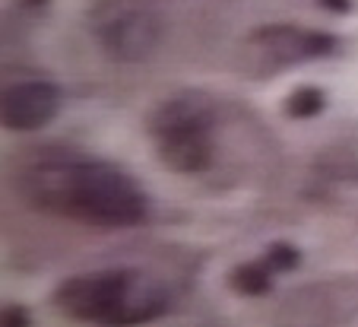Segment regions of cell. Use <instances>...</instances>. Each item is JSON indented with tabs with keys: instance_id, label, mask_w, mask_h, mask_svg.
Listing matches in <instances>:
<instances>
[{
	"instance_id": "6da1fadb",
	"label": "cell",
	"mask_w": 358,
	"mask_h": 327,
	"mask_svg": "<svg viewBox=\"0 0 358 327\" xmlns=\"http://www.w3.org/2000/svg\"><path fill=\"white\" fill-rule=\"evenodd\" d=\"M22 204L92 229H134L149 216L143 188L108 159L86 153H41L16 172Z\"/></svg>"
},
{
	"instance_id": "7a4b0ae2",
	"label": "cell",
	"mask_w": 358,
	"mask_h": 327,
	"mask_svg": "<svg viewBox=\"0 0 358 327\" xmlns=\"http://www.w3.org/2000/svg\"><path fill=\"white\" fill-rule=\"evenodd\" d=\"M51 302L64 318L127 327L162 318L169 312V289L152 273L134 267H108V270L67 277L55 286Z\"/></svg>"
},
{
	"instance_id": "3957f363",
	"label": "cell",
	"mask_w": 358,
	"mask_h": 327,
	"mask_svg": "<svg viewBox=\"0 0 358 327\" xmlns=\"http://www.w3.org/2000/svg\"><path fill=\"white\" fill-rule=\"evenodd\" d=\"M159 162L175 175H203L216 159V102L200 89L162 99L146 121Z\"/></svg>"
},
{
	"instance_id": "277c9868",
	"label": "cell",
	"mask_w": 358,
	"mask_h": 327,
	"mask_svg": "<svg viewBox=\"0 0 358 327\" xmlns=\"http://www.w3.org/2000/svg\"><path fill=\"white\" fill-rule=\"evenodd\" d=\"M86 26L117 64H143L162 48L169 22L159 0H92Z\"/></svg>"
},
{
	"instance_id": "5b68a950",
	"label": "cell",
	"mask_w": 358,
	"mask_h": 327,
	"mask_svg": "<svg viewBox=\"0 0 358 327\" xmlns=\"http://www.w3.org/2000/svg\"><path fill=\"white\" fill-rule=\"evenodd\" d=\"M339 48V39L324 29H304L292 22L260 26L238 45V67L248 76H276L298 64L330 57Z\"/></svg>"
},
{
	"instance_id": "8992f818",
	"label": "cell",
	"mask_w": 358,
	"mask_h": 327,
	"mask_svg": "<svg viewBox=\"0 0 358 327\" xmlns=\"http://www.w3.org/2000/svg\"><path fill=\"white\" fill-rule=\"evenodd\" d=\"M61 111V89L48 80H20L3 89V127L38 130L51 124Z\"/></svg>"
},
{
	"instance_id": "52a82bcc",
	"label": "cell",
	"mask_w": 358,
	"mask_h": 327,
	"mask_svg": "<svg viewBox=\"0 0 358 327\" xmlns=\"http://www.w3.org/2000/svg\"><path fill=\"white\" fill-rule=\"evenodd\" d=\"M229 286L241 295H266L273 286V270L266 260H248L229 273Z\"/></svg>"
},
{
	"instance_id": "ba28073f",
	"label": "cell",
	"mask_w": 358,
	"mask_h": 327,
	"mask_svg": "<svg viewBox=\"0 0 358 327\" xmlns=\"http://www.w3.org/2000/svg\"><path fill=\"white\" fill-rule=\"evenodd\" d=\"M324 105H327V99L317 86H301L285 99V115L289 118H314L324 111Z\"/></svg>"
},
{
	"instance_id": "9c48e42d",
	"label": "cell",
	"mask_w": 358,
	"mask_h": 327,
	"mask_svg": "<svg viewBox=\"0 0 358 327\" xmlns=\"http://www.w3.org/2000/svg\"><path fill=\"white\" fill-rule=\"evenodd\" d=\"M264 260L270 264L273 273H285V270H295L298 260H301V254H298V248L289 245V242H273V245L266 248Z\"/></svg>"
},
{
	"instance_id": "30bf717a",
	"label": "cell",
	"mask_w": 358,
	"mask_h": 327,
	"mask_svg": "<svg viewBox=\"0 0 358 327\" xmlns=\"http://www.w3.org/2000/svg\"><path fill=\"white\" fill-rule=\"evenodd\" d=\"M3 321H7V324H29V314L22 312V308H7Z\"/></svg>"
},
{
	"instance_id": "8fae6325",
	"label": "cell",
	"mask_w": 358,
	"mask_h": 327,
	"mask_svg": "<svg viewBox=\"0 0 358 327\" xmlns=\"http://www.w3.org/2000/svg\"><path fill=\"white\" fill-rule=\"evenodd\" d=\"M320 7L333 10V13H343V10H349V0H317Z\"/></svg>"
}]
</instances>
